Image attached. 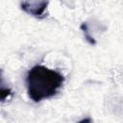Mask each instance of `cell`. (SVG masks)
<instances>
[{
    "label": "cell",
    "instance_id": "2",
    "mask_svg": "<svg viewBox=\"0 0 123 123\" xmlns=\"http://www.w3.org/2000/svg\"><path fill=\"white\" fill-rule=\"evenodd\" d=\"M48 1H25L21 2L20 6L23 11H25L27 13L42 18L44 15V12L48 6Z\"/></svg>",
    "mask_w": 123,
    "mask_h": 123
},
{
    "label": "cell",
    "instance_id": "3",
    "mask_svg": "<svg viewBox=\"0 0 123 123\" xmlns=\"http://www.w3.org/2000/svg\"><path fill=\"white\" fill-rule=\"evenodd\" d=\"M12 93V90L11 86L8 85L6 82L4 75H3V70L0 68V101L4 102L7 98H9Z\"/></svg>",
    "mask_w": 123,
    "mask_h": 123
},
{
    "label": "cell",
    "instance_id": "4",
    "mask_svg": "<svg viewBox=\"0 0 123 123\" xmlns=\"http://www.w3.org/2000/svg\"><path fill=\"white\" fill-rule=\"evenodd\" d=\"M78 123H93V120H92L90 117H86V118L82 119V120L79 121Z\"/></svg>",
    "mask_w": 123,
    "mask_h": 123
},
{
    "label": "cell",
    "instance_id": "1",
    "mask_svg": "<svg viewBox=\"0 0 123 123\" xmlns=\"http://www.w3.org/2000/svg\"><path fill=\"white\" fill-rule=\"evenodd\" d=\"M64 82V77L59 71L44 65L33 66L27 74L26 84L30 99L40 102L57 94Z\"/></svg>",
    "mask_w": 123,
    "mask_h": 123
}]
</instances>
